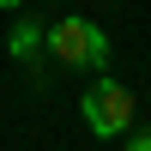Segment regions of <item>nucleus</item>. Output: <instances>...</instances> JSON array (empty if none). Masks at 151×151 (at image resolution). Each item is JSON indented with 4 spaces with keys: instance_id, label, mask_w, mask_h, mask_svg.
<instances>
[{
    "instance_id": "20e7f679",
    "label": "nucleus",
    "mask_w": 151,
    "mask_h": 151,
    "mask_svg": "<svg viewBox=\"0 0 151 151\" xmlns=\"http://www.w3.org/2000/svg\"><path fill=\"white\" fill-rule=\"evenodd\" d=\"M121 139H127L133 151H151V127H127V133H121Z\"/></svg>"
},
{
    "instance_id": "f03ea898",
    "label": "nucleus",
    "mask_w": 151,
    "mask_h": 151,
    "mask_svg": "<svg viewBox=\"0 0 151 151\" xmlns=\"http://www.w3.org/2000/svg\"><path fill=\"white\" fill-rule=\"evenodd\" d=\"M48 48H55L60 67H103L109 60V36L91 18H79V12H67V18L48 24Z\"/></svg>"
},
{
    "instance_id": "7ed1b4c3",
    "label": "nucleus",
    "mask_w": 151,
    "mask_h": 151,
    "mask_svg": "<svg viewBox=\"0 0 151 151\" xmlns=\"http://www.w3.org/2000/svg\"><path fill=\"white\" fill-rule=\"evenodd\" d=\"M42 48H48V36L36 30L30 18H18V24H12V55H18V60H36Z\"/></svg>"
},
{
    "instance_id": "39448f33",
    "label": "nucleus",
    "mask_w": 151,
    "mask_h": 151,
    "mask_svg": "<svg viewBox=\"0 0 151 151\" xmlns=\"http://www.w3.org/2000/svg\"><path fill=\"white\" fill-rule=\"evenodd\" d=\"M18 6H24V0H0V12H18Z\"/></svg>"
},
{
    "instance_id": "f257e3e1",
    "label": "nucleus",
    "mask_w": 151,
    "mask_h": 151,
    "mask_svg": "<svg viewBox=\"0 0 151 151\" xmlns=\"http://www.w3.org/2000/svg\"><path fill=\"white\" fill-rule=\"evenodd\" d=\"M85 127L97 133V139H121V133L133 127V115H139V103H133V91L121 79H103V73H97V85L91 91H85Z\"/></svg>"
}]
</instances>
